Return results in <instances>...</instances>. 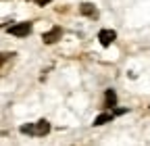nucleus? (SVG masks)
Masks as SVG:
<instances>
[{
  "mask_svg": "<svg viewBox=\"0 0 150 146\" xmlns=\"http://www.w3.org/2000/svg\"><path fill=\"white\" fill-rule=\"evenodd\" d=\"M31 2H35L38 6H46V4H50L52 0H31Z\"/></svg>",
  "mask_w": 150,
  "mask_h": 146,
  "instance_id": "nucleus-9",
  "label": "nucleus"
},
{
  "mask_svg": "<svg viewBox=\"0 0 150 146\" xmlns=\"http://www.w3.org/2000/svg\"><path fill=\"white\" fill-rule=\"evenodd\" d=\"M31 27H33L31 21H21V23H17V25H11L6 31L11 35H17V38H25V35L31 33Z\"/></svg>",
  "mask_w": 150,
  "mask_h": 146,
  "instance_id": "nucleus-2",
  "label": "nucleus"
},
{
  "mask_svg": "<svg viewBox=\"0 0 150 146\" xmlns=\"http://www.w3.org/2000/svg\"><path fill=\"white\" fill-rule=\"evenodd\" d=\"M115 117H117V115H115V113H112V111H110V113H100V115H98L96 119H94V123H92V125H96V127H98V125H104V123H110V121H112V119H115Z\"/></svg>",
  "mask_w": 150,
  "mask_h": 146,
  "instance_id": "nucleus-7",
  "label": "nucleus"
},
{
  "mask_svg": "<svg viewBox=\"0 0 150 146\" xmlns=\"http://www.w3.org/2000/svg\"><path fill=\"white\" fill-rule=\"evenodd\" d=\"M15 57H17L15 52H2V54H0V75L8 69V65L15 61Z\"/></svg>",
  "mask_w": 150,
  "mask_h": 146,
  "instance_id": "nucleus-6",
  "label": "nucleus"
},
{
  "mask_svg": "<svg viewBox=\"0 0 150 146\" xmlns=\"http://www.w3.org/2000/svg\"><path fill=\"white\" fill-rule=\"evenodd\" d=\"M19 132L21 134H27V136H33V138H42L50 132V123L46 119H40L35 123H27V125H21L19 127Z\"/></svg>",
  "mask_w": 150,
  "mask_h": 146,
  "instance_id": "nucleus-1",
  "label": "nucleus"
},
{
  "mask_svg": "<svg viewBox=\"0 0 150 146\" xmlns=\"http://www.w3.org/2000/svg\"><path fill=\"white\" fill-rule=\"evenodd\" d=\"M104 106L106 108H115L117 106V94H115V90H106V94H104Z\"/></svg>",
  "mask_w": 150,
  "mask_h": 146,
  "instance_id": "nucleus-8",
  "label": "nucleus"
},
{
  "mask_svg": "<svg viewBox=\"0 0 150 146\" xmlns=\"http://www.w3.org/2000/svg\"><path fill=\"white\" fill-rule=\"evenodd\" d=\"M79 13L83 17H90V19H96V17H98V9L94 6L92 2H81L79 4Z\"/></svg>",
  "mask_w": 150,
  "mask_h": 146,
  "instance_id": "nucleus-5",
  "label": "nucleus"
},
{
  "mask_svg": "<svg viewBox=\"0 0 150 146\" xmlns=\"http://www.w3.org/2000/svg\"><path fill=\"white\" fill-rule=\"evenodd\" d=\"M98 40H100V46L108 48L112 42L117 40V31H112V29H100L98 31Z\"/></svg>",
  "mask_w": 150,
  "mask_h": 146,
  "instance_id": "nucleus-4",
  "label": "nucleus"
},
{
  "mask_svg": "<svg viewBox=\"0 0 150 146\" xmlns=\"http://www.w3.org/2000/svg\"><path fill=\"white\" fill-rule=\"evenodd\" d=\"M61 35H63V29H61L59 25H54L52 29H48V31L42 33V42H44V44H54V42L61 40Z\"/></svg>",
  "mask_w": 150,
  "mask_h": 146,
  "instance_id": "nucleus-3",
  "label": "nucleus"
}]
</instances>
